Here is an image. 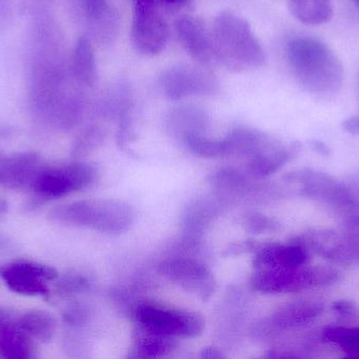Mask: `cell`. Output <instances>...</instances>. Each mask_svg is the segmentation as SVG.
<instances>
[{"label":"cell","mask_w":359,"mask_h":359,"mask_svg":"<svg viewBox=\"0 0 359 359\" xmlns=\"http://www.w3.org/2000/svg\"><path fill=\"white\" fill-rule=\"evenodd\" d=\"M320 256L343 267L359 265V210L341 218V230H333Z\"/></svg>","instance_id":"obj_11"},{"label":"cell","mask_w":359,"mask_h":359,"mask_svg":"<svg viewBox=\"0 0 359 359\" xmlns=\"http://www.w3.org/2000/svg\"><path fill=\"white\" fill-rule=\"evenodd\" d=\"M139 335L133 346V358H162L174 349V337L147 332L139 328Z\"/></svg>","instance_id":"obj_22"},{"label":"cell","mask_w":359,"mask_h":359,"mask_svg":"<svg viewBox=\"0 0 359 359\" xmlns=\"http://www.w3.org/2000/svg\"><path fill=\"white\" fill-rule=\"evenodd\" d=\"M31 337L12 322L0 326V358L29 359L35 358Z\"/></svg>","instance_id":"obj_17"},{"label":"cell","mask_w":359,"mask_h":359,"mask_svg":"<svg viewBox=\"0 0 359 359\" xmlns=\"http://www.w3.org/2000/svg\"><path fill=\"white\" fill-rule=\"evenodd\" d=\"M341 273L329 266L255 269L251 278L253 290L270 294L297 293L323 288L339 282Z\"/></svg>","instance_id":"obj_4"},{"label":"cell","mask_w":359,"mask_h":359,"mask_svg":"<svg viewBox=\"0 0 359 359\" xmlns=\"http://www.w3.org/2000/svg\"><path fill=\"white\" fill-rule=\"evenodd\" d=\"M0 278L17 294L23 296H46V282L59 278L58 272L50 266L36 261H16L0 267Z\"/></svg>","instance_id":"obj_9"},{"label":"cell","mask_w":359,"mask_h":359,"mask_svg":"<svg viewBox=\"0 0 359 359\" xmlns=\"http://www.w3.org/2000/svg\"><path fill=\"white\" fill-rule=\"evenodd\" d=\"M162 272L182 288L198 294L203 301L215 291V278L206 266L188 259H170L161 266Z\"/></svg>","instance_id":"obj_12"},{"label":"cell","mask_w":359,"mask_h":359,"mask_svg":"<svg viewBox=\"0 0 359 359\" xmlns=\"http://www.w3.org/2000/svg\"><path fill=\"white\" fill-rule=\"evenodd\" d=\"M262 244H257L255 242H242L238 244H233L230 246L229 250H227L228 255H240L242 253L250 252V251H257L261 248Z\"/></svg>","instance_id":"obj_29"},{"label":"cell","mask_w":359,"mask_h":359,"mask_svg":"<svg viewBox=\"0 0 359 359\" xmlns=\"http://www.w3.org/2000/svg\"><path fill=\"white\" fill-rule=\"evenodd\" d=\"M170 30L161 8L151 4L134 2L133 44L144 55L159 54L168 44Z\"/></svg>","instance_id":"obj_8"},{"label":"cell","mask_w":359,"mask_h":359,"mask_svg":"<svg viewBox=\"0 0 359 359\" xmlns=\"http://www.w3.org/2000/svg\"><path fill=\"white\" fill-rule=\"evenodd\" d=\"M287 58L297 81L314 94H335L344 82V67L337 53L320 40L297 37L287 46Z\"/></svg>","instance_id":"obj_1"},{"label":"cell","mask_w":359,"mask_h":359,"mask_svg":"<svg viewBox=\"0 0 359 359\" xmlns=\"http://www.w3.org/2000/svg\"><path fill=\"white\" fill-rule=\"evenodd\" d=\"M48 216L57 223L120 234L132 225L134 212L128 204L118 200H82L56 207Z\"/></svg>","instance_id":"obj_3"},{"label":"cell","mask_w":359,"mask_h":359,"mask_svg":"<svg viewBox=\"0 0 359 359\" xmlns=\"http://www.w3.org/2000/svg\"><path fill=\"white\" fill-rule=\"evenodd\" d=\"M201 356H202L203 358L208 359H222L225 358V355L222 353L221 350L215 347H208L203 350L202 355Z\"/></svg>","instance_id":"obj_32"},{"label":"cell","mask_w":359,"mask_h":359,"mask_svg":"<svg viewBox=\"0 0 359 359\" xmlns=\"http://www.w3.org/2000/svg\"><path fill=\"white\" fill-rule=\"evenodd\" d=\"M41 167V158L34 152L0 158V187L14 191L29 189Z\"/></svg>","instance_id":"obj_14"},{"label":"cell","mask_w":359,"mask_h":359,"mask_svg":"<svg viewBox=\"0 0 359 359\" xmlns=\"http://www.w3.org/2000/svg\"><path fill=\"white\" fill-rule=\"evenodd\" d=\"M325 310L318 299H305L287 303L272 315L271 325L278 330L302 328L318 320Z\"/></svg>","instance_id":"obj_16"},{"label":"cell","mask_w":359,"mask_h":359,"mask_svg":"<svg viewBox=\"0 0 359 359\" xmlns=\"http://www.w3.org/2000/svg\"><path fill=\"white\" fill-rule=\"evenodd\" d=\"M343 129L352 135H359V115L352 116L344 120Z\"/></svg>","instance_id":"obj_31"},{"label":"cell","mask_w":359,"mask_h":359,"mask_svg":"<svg viewBox=\"0 0 359 359\" xmlns=\"http://www.w3.org/2000/svg\"><path fill=\"white\" fill-rule=\"evenodd\" d=\"M72 67L76 77L86 86H93L97 78L94 48L90 38L81 36L74 48Z\"/></svg>","instance_id":"obj_21"},{"label":"cell","mask_w":359,"mask_h":359,"mask_svg":"<svg viewBox=\"0 0 359 359\" xmlns=\"http://www.w3.org/2000/svg\"><path fill=\"white\" fill-rule=\"evenodd\" d=\"M285 178L299 185V195L322 202L339 215L359 207L353 190L326 173L306 168L289 173Z\"/></svg>","instance_id":"obj_6"},{"label":"cell","mask_w":359,"mask_h":359,"mask_svg":"<svg viewBox=\"0 0 359 359\" xmlns=\"http://www.w3.org/2000/svg\"><path fill=\"white\" fill-rule=\"evenodd\" d=\"M299 151V143L284 145L278 141L269 149L252 157L250 164L251 171L253 174L259 176H267L280 170L287 162H290Z\"/></svg>","instance_id":"obj_18"},{"label":"cell","mask_w":359,"mask_h":359,"mask_svg":"<svg viewBox=\"0 0 359 359\" xmlns=\"http://www.w3.org/2000/svg\"><path fill=\"white\" fill-rule=\"evenodd\" d=\"M63 320L71 326H82L88 320V313L84 308L80 307V306H73V307L65 310L63 313Z\"/></svg>","instance_id":"obj_28"},{"label":"cell","mask_w":359,"mask_h":359,"mask_svg":"<svg viewBox=\"0 0 359 359\" xmlns=\"http://www.w3.org/2000/svg\"><path fill=\"white\" fill-rule=\"evenodd\" d=\"M354 4H355L356 6L359 8V0H354Z\"/></svg>","instance_id":"obj_39"},{"label":"cell","mask_w":359,"mask_h":359,"mask_svg":"<svg viewBox=\"0 0 359 359\" xmlns=\"http://www.w3.org/2000/svg\"><path fill=\"white\" fill-rule=\"evenodd\" d=\"M97 170L86 162L57 167H41L32 183L31 190L38 202L65 197L86 189L94 183Z\"/></svg>","instance_id":"obj_5"},{"label":"cell","mask_w":359,"mask_h":359,"mask_svg":"<svg viewBox=\"0 0 359 359\" xmlns=\"http://www.w3.org/2000/svg\"><path fill=\"white\" fill-rule=\"evenodd\" d=\"M134 2H141V4H151V6H158L161 8L162 6H185L192 4L194 0H133Z\"/></svg>","instance_id":"obj_30"},{"label":"cell","mask_w":359,"mask_h":359,"mask_svg":"<svg viewBox=\"0 0 359 359\" xmlns=\"http://www.w3.org/2000/svg\"><path fill=\"white\" fill-rule=\"evenodd\" d=\"M325 341L334 344L350 356L359 358V328L329 327L323 332Z\"/></svg>","instance_id":"obj_23"},{"label":"cell","mask_w":359,"mask_h":359,"mask_svg":"<svg viewBox=\"0 0 359 359\" xmlns=\"http://www.w3.org/2000/svg\"><path fill=\"white\" fill-rule=\"evenodd\" d=\"M6 322H8V314L4 310L0 309V326L6 324Z\"/></svg>","instance_id":"obj_35"},{"label":"cell","mask_w":359,"mask_h":359,"mask_svg":"<svg viewBox=\"0 0 359 359\" xmlns=\"http://www.w3.org/2000/svg\"><path fill=\"white\" fill-rule=\"evenodd\" d=\"M358 98L359 101V71H358Z\"/></svg>","instance_id":"obj_38"},{"label":"cell","mask_w":359,"mask_h":359,"mask_svg":"<svg viewBox=\"0 0 359 359\" xmlns=\"http://www.w3.org/2000/svg\"><path fill=\"white\" fill-rule=\"evenodd\" d=\"M311 254L303 247L290 242L288 244H262L257 251L253 267L255 269L267 268H297L309 263Z\"/></svg>","instance_id":"obj_15"},{"label":"cell","mask_w":359,"mask_h":359,"mask_svg":"<svg viewBox=\"0 0 359 359\" xmlns=\"http://www.w3.org/2000/svg\"><path fill=\"white\" fill-rule=\"evenodd\" d=\"M177 35L188 54L202 65L217 63L212 34L198 17H179L175 22Z\"/></svg>","instance_id":"obj_13"},{"label":"cell","mask_w":359,"mask_h":359,"mask_svg":"<svg viewBox=\"0 0 359 359\" xmlns=\"http://www.w3.org/2000/svg\"><path fill=\"white\" fill-rule=\"evenodd\" d=\"M6 238L2 237V236H0V249L4 248V246H6Z\"/></svg>","instance_id":"obj_36"},{"label":"cell","mask_w":359,"mask_h":359,"mask_svg":"<svg viewBox=\"0 0 359 359\" xmlns=\"http://www.w3.org/2000/svg\"><path fill=\"white\" fill-rule=\"evenodd\" d=\"M291 14L304 25H320L333 16L332 0H290Z\"/></svg>","instance_id":"obj_19"},{"label":"cell","mask_w":359,"mask_h":359,"mask_svg":"<svg viewBox=\"0 0 359 359\" xmlns=\"http://www.w3.org/2000/svg\"><path fill=\"white\" fill-rule=\"evenodd\" d=\"M8 211V202L4 198L0 197V217Z\"/></svg>","instance_id":"obj_34"},{"label":"cell","mask_w":359,"mask_h":359,"mask_svg":"<svg viewBox=\"0 0 359 359\" xmlns=\"http://www.w3.org/2000/svg\"><path fill=\"white\" fill-rule=\"evenodd\" d=\"M244 225L248 231L255 234L270 233L280 229L278 221L259 213L247 215L245 217Z\"/></svg>","instance_id":"obj_24"},{"label":"cell","mask_w":359,"mask_h":359,"mask_svg":"<svg viewBox=\"0 0 359 359\" xmlns=\"http://www.w3.org/2000/svg\"><path fill=\"white\" fill-rule=\"evenodd\" d=\"M88 278L79 274H71L60 278L57 284V290L61 294H74V293L82 292L88 288Z\"/></svg>","instance_id":"obj_25"},{"label":"cell","mask_w":359,"mask_h":359,"mask_svg":"<svg viewBox=\"0 0 359 359\" xmlns=\"http://www.w3.org/2000/svg\"><path fill=\"white\" fill-rule=\"evenodd\" d=\"M160 84L164 94L172 100L191 96L212 95L219 89L217 78L198 67L180 65L162 73Z\"/></svg>","instance_id":"obj_10"},{"label":"cell","mask_w":359,"mask_h":359,"mask_svg":"<svg viewBox=\"0 0 359 359\" xmlns=\"http://www.w3.org/2000/svg\"><path fill=\"white\" fill-rule=\"evenodd\" d=\"M17 326L31 339L40 343L52 341L56 332V320L52 314L43 310H32L23 314L17 322Z\"/></svg>","instance_id":"obj_20"},{"label":"cell","mask_w":359,"mask_h":359,"mask_svg":"<svg viewBox=\"0 0 359 359\" xmlns=\"http://www.w3.org/2000/svg\"><path fill=\"white\" fill-rule=\"evenodd\" d=\"M332 310L337 315L346 318V320H353L359 318V310L355 303L346 301V299H341V301L333 303Z\"/></svg>","instance_id":"obj_27"},{"label":"cell","mask_w":359,"mask_h":359,"mask_svg":"<svg viewBox=\"0 0 359 359\" xmlns=\"http://www.w3.org/2000/svg\"><path fill=\"white\" fill-rule=\"evenodd\" d=\"M353 190V189H352ZM353 192H354V194H355V196H356V198H358V202H359V190H353Z\"/></svg>","instance_id":"obj_37"},{"label":"cell","mask_w":359,"mask_h":359,"mask_svg":"<svg viewBox=\"0 0 359 359\" xmlns=\"http://www.w3.org/2000/svg\"><path fill=\"white\" fill-rule=\"evenodd\" d=\"M139 328L147 332L181 339L200 337L205 328L202 316L194 312L168 309L155 303H142L135 309Z\"/></svg>","instance_id":"obj_7"},{"label":"cell","mask_w":359,"mask_h":359,"mask_svg":"<svg viewBox=\"0 0 359 359\" xmlns=\"http://www.w3.org/2000/svg\"><path fill=\"white\" fill-rule=\"evenodd\" d=\"M213 46L217 63L233 71L259 69L265 63V51L249 23L231 12H222L213 22Z\"/></svg>","instance_id":"obj_2"},{"label":"cell","mask_w":359,"mask_h":359,"mask_svg":"<svg viewBox=\"0 0 359 359\" xmlns=\"http://www.w3.org/2000/svg\"><path fill=\"white\" fill-rule=\"evenodd\" d=\"M312 148H313L314 151L320 153V155L328 156L330 154V149L325 145L323 141H313L311 143Z\"/></svg>","instance_id":"obj_33"},{"label":"cell","mask_w":359,"mask_h":359,"mask_svg":"<svg viewBox=\"0 0 359 359\" xmlns=\"http://www.w3.org/2000/svg\"><path fill=\"white\" fill-rule=\"evenodd\" d=\"M83 8L86 16L92 20H101L109 16V0H83Z\"/></svg>","instance_id":"obj_26"}]
</instances>
